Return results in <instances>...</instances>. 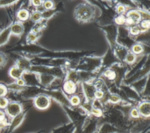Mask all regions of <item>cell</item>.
I'll list each match as a JSON object with an SVG mask.
<instances>
[{
	"label": "cell",
	"mask_w": 150,
	"mask_h": 133,
	"mask_svg": "<svg viewBox=\"0 0 150 133\" xmlns=\"http://www.w3.org/2000/svg\"><path fill=\"white\" fill-rule=\"evenodd\" d=\"M23 108L22 105L16 101H10L5 109V112L7 116L11 119L18 116L21 113H23Z\"/></svg>",
	"instance_id": "7a4b0ae2"
},
{
	"label": "cell",
	"mask_w": 150,
	"mask_h": 133,
	"mask_svg": "<svg viewBox=\"0 0 150 133\" xmlns=\"http://www.w3.org/2000/svg\"><path fill=\"white\" fill-rule=\"evenodd\" d=\"M138 110L140 115L145 117H148L150 116V104L149 102L141 103Z\"/></svg>",
	"instance_id": "9c48e42d"
},
{
	"label": "cell",
	"mask_w": 150,
	"mask_h": 133,
	"mask_svg": "<svg viewBox=\"0 0 150 133\" xmlns=\"http://www.w3.org/2000/svg\"><path fill=\"white\" fill-rule=\"evenodd\" d=\"M75 14L76 18L80 21L87 22L93 18L94 11L88 4H80L76 9Z\"/></svg>",
	"instance_id": "6da1fadb"
},
{
	"label": "cell",
	"mask_w": 150,
	"mask_h": 133,
	"mask_svg": "<svg viewBox=\"0 0 150 133\" xmlns=\"http://www.w3.org/2000/svg\"><path fill=\"white\" fill-rule=\"evenodd\" d=\"M92 113L93 115L96 116H100L102 114V112L100 109L99 108H93L92 111Z\"/></svg>",
	"instance_id": "83f0119b"
},
{
	"label": "cell",
	"mask_w": 150,
	"mask_h": 133,
	"mask_svg": "<svg viewBox=\"0 0 150 133\" xmlns=\"http://www.w3.org/2000/svg\"></svg>",
	"instance_id": "e575fe53"
},
{
	"label": "cell",
	"mask_w": 150,
	"mask_h": 133,
	"mask_svg": "<svg viewBox=\"0 0 150 133\" xmlns=\"http://www.w3.org/2000/svg\"><path fill=\"white\" fill-rule=\"evenodd\" d=\"M63 88L64 90L65 91L66 93H67L68 94H73L76 91V84H75L74 82H73L71 80H69L67 81L65 84L63 86Z\"/></svg>",
	"instance_id": "8fae6325"
},
{
	"label": "cell",
	"mask_w": 150,
	"mask_h": 133,
	"mask_svg": "<svg viewBox=\"0 0 150 133\" xmlns=\"http://www.w3.org/2000/svg\"><path fill=\"white\" fill-rule=\"evenodd\" d=\"M7 117L5 111L0 109V130L10 125Z\"/></svg>",
	"instance_id": "30bf717a"
},
{
	"label": "cell",
	"mask_w": 150,
	"mask_h": 133,
	"mask_svg": "<svg viewBox=\"0 0 150 133\" xmlns=\"http://www.w3.org/2000/svg\"><path fill=\"white\" fill-rule=\"evenodd\" d=\"M80 100L77 96H73L71 99V103L73 106H77L80 104Z\"/></svg>",
	"instance_id": "44dd1931"
},
{
	"label": "cell",
	"mask_w": 150,
	"mask_h": 133,
	"mask_svg": "<svg viewBox=\"0 0 150 133\" xmlns=\"http://www.w3.org/2000/svg\"><path fill=\"white\" fill-rule=\"evenodd\" d=\"M16 84L19 86V87H23V86H24L25 84V81L22 79V77L16 80Z\"/></svg>",
	"instance_id": "f1b7e54d"
},
{
	"label": "cell",
	"mask_w": 150,
	"mask_h": 133,
	"mask_svg": "<svg viewBox=\"0 0 150 133\" xmlns=\"http://www.w3.org/2000/svg\"><path fill=\"white\" fill-rule=\"evenodd\" d=\"M8 60V58L7 54L0 51V69H4L5 66L7 65Z\"/></svg>",
	"instance_id": "4fadbf2b"
},
{
	"label": "cell",
	"mask_w": 150,
	"mask_h": 133,
	"mask_svg": "<svg viewBox=\"0 0 150 133\" xmlns=\"http://www.w3.org/2000/svg\"><path fill=\"white\" fill-rule=\"evenodd\" d=\"M35 39H36V38H35V35H29L28 36V39L29 41H31V42L34 41V40H35Z\"/></svg>",
	"instance_id": "d6a6232c"
},
{
	"label": "cell",
	"mask_w": 150,
	"mask_h": 133,
	"mask_svg": "<svg viewBox=\"0 0 150 133\" xmlns=\"http://www.w3.org/2000/svg\"><path fill=\"white\" fill-rule=\"evenodd\" d=\"M25 117V114L23 113H21L19 115H18V116L11 119V122L10 123V131H13L14 130H15L17 127H18L21 123H23L24 119Z\"/></svg>",
	"instance_id": "8992f818"
},
{
	"label": "cell",
	"mask_w": 150,
	"mask_h": 133,
	"mask_svg": "<svg viewBox=\"0 0 150 133\" xmlns=\"http://www.w3.org/2000/svg\"><path fill=\"white\" fill-rule=\"evenodd\" d=\"M24 73V71L19 68L16 65H14L10 69L9 75L10 76L15 80H18L22 77Z\"/></svg>",
	"instance_id": "5b68a950"
},
{
	"label": "cell",
	"mask_w": 150,
	"mask_h": 133,
	"mask_svg": "<svg viewBox=\"0 0 150 133\" xmlns=\"http://www.w3.org/2000/svg\"><path fill=\"white\" fill-rule=\"evenodd\" d=\"M41 17H42L41 14L39 12H36L32 14L31 16V19L33 21H38L41 19Z\"/></svg>",
	"instance_id": "cb8c5ba5"
},
{
	"label": "cell",
	"mask_w": 150,
	"mask_h": 133,
	"mask_svg": "<svg viewBox=\"0 0 150 133\" xmlns=\"http://www.w3.org/2000/svg\"><path fill=\"white\" fill-rule=\"evenodd\" d=\"M11 35L10 27L5 28L0 32V47L6 44Z\"/></svg>",
	"instance_id": "52a82bcc"
},
{
	"label": "cell",
	"mask_w": 150,
	"mask_h": 133,
	"mask_svg": "<svg viewBox=\"0 0 150 133\" xmlns=\"http://www.w3.org/2000/svg\"><path fill=\"white\" fill-rule=\"evenodd\" d=\"M115 21L117 24L118 25H124V24H125V21H126V18L124 17V16L123 15H119L118 16L116 19Z\"/></svg>",
	"instance_id": "ffe728a7"
},
{
	"label": "cell",
	"mask_w": 150,
	"mask_h": 133,
	"mask_svg": "<svg viewBox=\"0 0 150 133\" xmlns=\"http://www.w3.org/2000/svg\"><path fill=\"white\" fill-rule=\"evenodd\" d=\"M3 28V25L2 24L0 23V30H2Z\"/></svg>",
	"instance_id": "836d02e7"
},
{
	"label": "cell",
	"mask_w": 150,
	"mask_h": 133,
	"mask_svg": "<svg viewBox=\"0 0 150 133\" xmlns=\"http://www.w3.org/2000/svg\"><path fill=\"white\" fill-rule=\"evenodd\" d=\"M104 75L107 77L109 78V79H113L116 77V74H115L114 72H113L112 71H110V70L106 71L105 72Z\"/></svg>",
	"instance_id": "603a6c76"
},
{
	"label": "cell",
	"mask_w": 150,
	"mask_h": 133,
	"mask_svg": "<svg viewBox=\"0 0 150 133\" xmlns=\"http://www.w3.org/2000/svg\"><path fill=\"white\" fill-rule=\"evenodd\" d=\"M141 28L137 25H134L130 28V33L133 35H137L141 32Z\"/></svg>",
	"instance_id": "d6986e66"
},
{
	"label": "cell",
	"mask_w": 150,
	"mask_h": 133,
	"mask_svg": "<svg viewBox=\"0 0 150 133\" xmlns=\"http://www.w3.org/2000/svg\"><path fill=\"white\" fill-rule=\"evenodd\" d=\"M141 19V14L136 11H132L128 12L126 18L125 24L128 25H134L135 24L139 23Z\"/></svg>",
	"instance_id": "277c9868"
},
{
	"label": "cell",
	"mask_w": 150,
	"mask_h": 133,
	"mask_svg": "<svg viewBox=\"0 0 150 133\" xmlns=\"http://www.w3.org/2000/svg\"><path fill=\"white\" fill-rule=\"evenodd\" d=\"M117 11L118 12V13L119 14H121V13H123L125 11V7L123 6V5H119L117 7Z\"/></svg>",
	"instance_id": "1f68e13d"
},
{
	"label": "cell",
	"mask_w": 150,
	"mask_h": 133,
	"mask_svg": "<svg viewBox=\"0 0 150 133\" xmlns=\"http://www.w3.org/2000/svg\"><path fill=\"white\" fill-rule=\"evenodd\" d=\"M35 106L39 110H45L48 108L51 104L49 99L44 95L38 96L34 101Z\"/></svg>",
	"instance_id": "3957f363"
},
{
	"label": "cell",
	"mask_w": 150,
	"mask_h": 133,
	"mask_svg": "<svg viewBox=\"0 0 150 133\" xmlns=\"http://www.w3.org/2000/svg\"><path fill=\"white\" fill-rule=\"evenodd\" d=\"M42 0H32V4L35 7H39L42 5Z\"/></svg>",
	"instance_id": "4dcf8cb0"
},
{
	"label": "cell",
	"mask_w": 150,
	"mask_h": 133,
	"mask_svg": "<svg viewBox=\"0 0 150 133\" xmlns=\"http://www.w3.org/2000/svg\"><path fill=\"white\" fill-rule=\"evenodd\" d=\"M11 34L15 36H20L22 35L24 31L23 25L20 23H15L10 27Z\"/></svg>",
	"instance_id": "ba28073f"
},
{
	"label": "cell",
	"mask_w": 150,
	"mask_h": 133,
	"mask_svg": "<svg viewBox=\"0 0 150 133\" xmlns=\"http://www.w3.org/2000/svg\"><path fill=\"white\" fill-rule=\"evenodd\" d=\"M132 51H133V53L135 55L140 54L143 52L144 49L143 47L140 45H135L134 46H133L132 48Z\"/></svg>",
	"instance_id": "e0dca14e"
},
{
	"label": "cell",
	"mask_w": 150,
	"mask_h": 133,
	"mask_svg": "<svg viewBox=\"0 0 150 133\" xmlns=\"http://www.w3.org/2000/svg\"><path fill=\"white\" fill-rule=\"evenodd\" d=\"M95 97H96L97 99H101V98L103 97L104 93H103V92L102 91H101V90H98V91H97V92H95Z\"/></svg>",
	"instance_id": "f546056e"
},
{
	"label": "cell",
	"mask_w": 150,
	"mask_h": 133,
	"mask_svg": "<svg viewBox=\"0 0 150 133\" xmlns=\"http://www.w3.org/2000/svg\"><path fill=\"white\" fill-rule=\"evenodd\" d=\"M8 92V88L5 84L0 83V97H5Z\"/></svg>",
	"instance_id": "5bb4252c"
},
{
	"label": "cell",
	"mask_w": 150,
	"mask_h": 133,
	"mask_svg": "<svg viewBox=\"0 0 150 133\" xmlns=\"http://www.w3.org/2000/svg\"><path fill=\"white\" fill-rule=\"evenodd\" d=\"M141 28L144 29H148L149 28V19H145L141 22Z\"/></svg>",
	"instance_id": "7402d4cb"
},
{
	"label": "cell",
	"mask_w": 150,
	"mask_h": 133,
	"mask_svg": "<svg viewBox=\"0 0 150 133\" xmlns=\"http://www.w3.org/2000/svg\"><path fill=\"white\" fill-rule=\"evenodd\" d=\"M136 59V55L134 54L133 53H130L127 55L125 60L128 63H133L135 62Z\"/></svg>",
	"instance_id": "ac0fdd59"
},
{
	"label": "cell",
	"mask_w": 150,
	"mask_h": 133,
	"mask_svg": "<svg viewBox=\"0 0 150 133\" xmlns=\"http://www.w3.org/2000/svg\"><path fill=\"white\" fill-rule=\"evenodd\" d=\"M17 18L21 21H25L29 18V12L26 9H21L17 13Z\"/></svg>",
	"instance_id": "7c38bea8"
},
{
	"label": "cell",
	"mask_w": 150,
	"mask_h": 133,
	"mask_svg": "<svg viewBox=\"0 0 150 133\" xmlns=\"http://www.w3.org/2000/svg\"><path fill=\"white\" fill-rule=\"evenodd\" d=\"M120 100V98L116 95H113L110 97V101L113 103H117L119 102Z\"/></svg>",
	"instance_id": "4316f807"
},
{
	"label": "cell",
	"mask_w": 150,
	"mask_h": 133,
	"mask_svg": "<svg viewBox=\"0 0 150 133\" xmlns=\"http://www.w3.org/2000/svg\"><path fill=\"white\" fill-rule=\"evenodd\" d=\"M44 7L47 10H51L54 7L53 3L51 1H50V0H48V1H45L44 4Z\"/></svg>",
	"instance_id": "d4e9b609"
},
{
	"label": "cell",
	"mask_w": 150,
	"mask_h": 133,
	"mask_svg": "<svg viewBox=\"0 0 150 133\" xmlns=\"http://www.w3.org/2000/svg\"><path fill=\"white\" fill-rule=\"evenodd\" d=\"M10 103L9 99L6 97H0V109L5 110Z\"/></svg>",
	"instance_id": "9a60e30c"
},
{
	"label": "cell",
	"mask_w": 150,
	"mask_h": 133,
	"mask_svg": "<svg viewBox=\"0 0 150 133\" xmlns=\"http://www.w3.org/2000/svg\"><path fill=\"white\" fill-rule=\"evenodd\" d=\"M140 113L137 108H133L131 112V116L134 118H138L140 117Z\"/></svg>",
	"instance_id": "484cf974"
},
{
	"label": "cell",
	"mask_w": 150,
	"mask_h": 133,
	"mask_svg": "<svg viewBox=\"0 0 150 133\" xmlns=\"http://www.w3.org/2000/svg\"><path fill=\"white\" fill-rule=\"evenodd\" d=\"M16 1L17 0H0V8L11 5Z\"/></svg>",
	"instance_id": "2e32d148"
}]
</instances>
